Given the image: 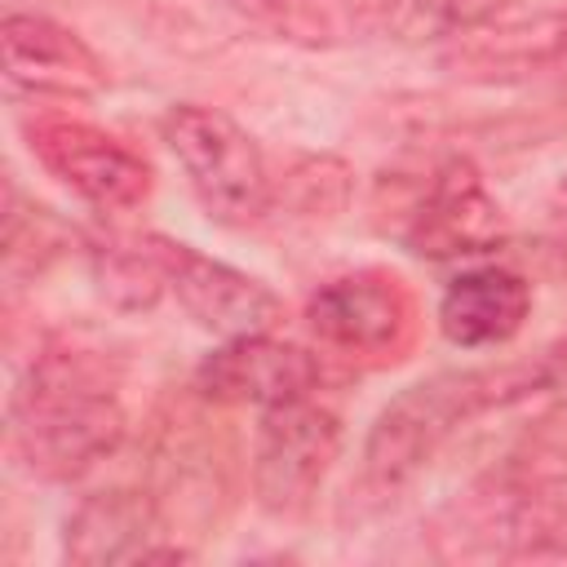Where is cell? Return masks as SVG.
<instances>
[{
  "instance_id": "cell-6",
  "label": "cell",
  "mask_w": 567,
  "mask_h": 567,
  "mask_svg": "<svg viewBox=\"0 0 567 567\" xmlns=\"http://www.w3.org/2000/svg\"><path fill=\"white\" fill-rule=\"evenodd\" d=\"M337 456L341 421L328 408L310 399L266 408L252 443V501L275 518H301Z\"/></svg>"
},
{
  "instance_id": "cell-9",
  "label": "cell",
  "mask_w": 567,
  "mask_h": 567,
  "mask_svg": "<svg viewBox=\"0 0 567 567\" xmlns=\"http://www.w3.org/2000/svg\"><path fill=\"white\" fill-rule=\"evenodd\" d=\"M159 252L168 266V292L177 297V306L208 332H217L221 341L230 337H248V332H270L284 323V301L252 279L248 270H235L182 239L159 235Z\"/></svg>"
},
{
  "instance_id": "cell-7",
  "label": "cell",
  "mask_w": 567,
  "mask_h": 567,
  "mask_svg": "<svg viewBox=\"0 0 567 567\" xmlns=\"http://www.w3.org/2000/svg\"><path fill=\"white\" fill-rule=\"evenodd\" d=\"M27 146L49 177H58L102 213L137 208L151 195V164L128 142L89 120L35 115L27 120Z\"/></svg>"
},
{
  "instance_id": "cell-2",
  "label": "cell",
  "mask_w": 567,
  "mask_h": 567,
  "mask_svg": "<svg viewBox=\"0 0 567 567\" xmlns=\"http://www.w3.org/2000/svg\"><path fill=\"white\" fill-rule=\"evenodd\" d=\"M128 434L106 363L84 350L35 354L9 408V447L27 474L71 483L106 461Z\"/></svg>"
},
{
  "instance_id": "cell-17",
  "label": "cell",
  "mask_w": 567,
  "mask_h": 567,
  "mask_svg": "<svg viewBox=\"0 0 567 567\" xmlns=\"http://www.w3.org/2000/svg\"><path fill=\"white\" fill-rule=\"evenodd\" d=\"M235 18L279 44L301 49H332L346 35V18L328 0H230Z\"/></svg>"
},
{
  "instance_id": "cell-14",
  "label": "cell",
  "mask_w": 567,
  "mask_h": 567,
  "mask_svg": "<svg viewBox=\"0 0 567 567\" xmlns=\"http://www.w3.org/2000/svg\"><path fill=\"white\" fill-rule=\"evenodd\" d=\"M93 284L115 310H151L168 288L159 235H106L89 248Z\"/></svg>"
},
{
  "instance_id": "cell-12",
  "label": "cell",
  "mask_w": 567,
  "mask_h": 567,
  "mask_svg": "<svg viewBox=\"0 0 567 567\" xmlns=\"http://www.w3.org/2000/svg\"><path fill=\"white\" fill-rule=\"evenodd\" d=\"M567 62V9L518 22H487L447 40L439 66L465 84H518Z\"/></svg>"
},
{
  "instance_id": "cell-15",
  "label": "cell",
  "mask_w": 567,
  "mask_h": 567,
  "mask_svg": "<svg viewBox=\"0 0 567 567\" xmlns=\"http://www.w3.org/2000/svg\"><path fill=\"white\" fill-rule=\"evenodd\" d=\"M514 0H381L368 9V27L394 44H447L496 22Z\"/></svg>"
},
{
  "instance_id": "cell-10",
  "label": "cell",
  "mask_w": 567,
  "mask_h": 567,
  "mask_svg": "<svg viewBox=\"0 0 567 567\" xmlns=\"http://www.w3.org/2000/svg\"><path fill=\"white\" fill-rule=\"evenodd\" d=\"M319 385V359L306 346L279 341L270 332H248L221 341L195 368V394L226 408H279L310 399Z\"/></svg>"
},
{
  "instance_id": "cell-3",
  "label": "cell",
  "mask_w": 567,
  "mask_h": 567,
  "mask_svg": "<svg viewBox=\"0 0 567 567\" xmlns=\"http://www.w3.org/2000/svg\"><path fill=\"white\" fill-rule=\"evenodd\" d=\"M164 142L177 155L190 190L208 217L226 226H252L270 213V168L248 128L226 111L182 102L164 115Z\"/></svg>"
},
{
  "instance_id": "cell-13",
  "label": "cell",
  "mask_w": 567,
  "mask_h": 567,
  "mask_svg": "<svg viewBox=\"0 0 567 567\" xmlns=\"http://www.w3.org/2000/svg\"><path fill=\"white\" fill-rule=\"evenodd\" d=\"M532 315V284L505 266H478L456 275L439 297V328L452 346L483 350L505 346Z\"/></svg>"
},
{
  "instance_id": "cell-16",
  "label": "cell",
  "mask_w": 567,
  "mask_h": 567,
  "mask_svg": "<svg viewBox=\"0 0 567 567\" xmlns=\"http://www.w3.org/2000/svg\"><path fill=\"white\" fill-rule=\"evenodd\" d=\"M354 173L337 155H297L279 177H270V208L284 204L297 221H328L350 204Z\"/></svg>"
},
{
  "instance_id": "cell-1",
  "label": "cell",
  "mask_w": 567,
  "mask_h": 567,
  "mask_svg": "<svg viewBox=\"0 0 567 567\" xmlns=\"http://www.w3.org/2000/svg\"><path fill=\"white\" fill-rule=\"evenodd\" d=\"M563 385V372L549 350L514 363H487V368H456L434 372L416 385H408L399 399L381 408V416L368 430L363 443V470L359 487L368 496H390L403 483H412L434 452L470 421L509 408L518 399H532L540 390Z\"/></svg>"
},
{
  "instance_id": "cell-8",
  "label": "cell",
  "mask_w": 567,
  "mask_h": 567,
  "mask_svg": "<svg viewBox=\"0 0 567 567\" xmlns=\"http://www.w3.org/2000/svg\"><path fill=\"white\" fill-rule=\"evenodd\" d=\"M62 554L75 567L195 558L186 545L168 540V518L155 492H137V487H102L84 496L62 527Z\"/></svg>"
},
{
  "instance_id": "cell-11",
  "label": "cell",
  "mask_w": 567,
  "mask_h": 567,
  "mask_svg": "<svg viewBox=\"0 0 567 567\" xmlns=\"http://www.w3.org/2000/svg\"><path fill=\"white\" fill-rule=\"evenodd\" d=\"M0 53L4 75L27 93L93 97L111 84V71L97 58V49L44 13H4Z\"/></svg>"
},
{
  "instance_id": "cell-5",
  "label": "cell",
  "mask_w": 567,
  "mask_h": 567,
  "mask_svg": "<svg viewBox=\"0 0 567 567\" xmlns=\"http://www.w3.org/2000/svg\"><path fill=\"white\" fill-rule=\"evenodd\" d=\"M306 323L328 350H341L363 363H399L416 346L421 310L399 275L354 270L310 292Z\"/></svg>"
},
{
  "instance_id": "cell-4",
  "label": "cell",
  "mask_w": 567,
  "mask_h": 567,
  "mask_svg": "<svg viewBox=\"0 0 567 567\" xmlns=\"http://www.w3.org/2000/svg\"><path fill=\"white\" fill-rule=\"evenodd\" d=\"M390 221L416 257L443 261V257H465V252H487L505 239V213L487 195L478 168L465 155H447L434 164L421 182H412L399 199H390Z\"/></svg>"
}]
</instances>
